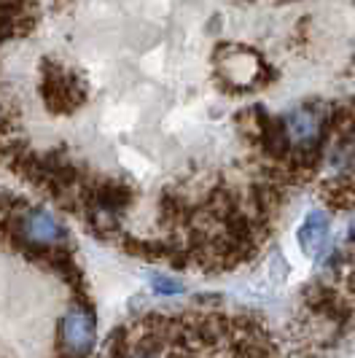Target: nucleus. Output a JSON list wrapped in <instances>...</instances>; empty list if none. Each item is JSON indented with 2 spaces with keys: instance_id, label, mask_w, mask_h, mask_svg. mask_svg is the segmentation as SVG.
Instances as JSON below:
<instances>
[{
  "instance_id": "4",
  "label": "nucleus",
  "mask_w": 355,
  "mask_h": 358,
  "mask_svg": "<svg viewBox=\"0 0 355 358\" xmlns=\"http://www.w3.org/2000/svg\"><path fill=\"white\" fill-rule=\"evenodd\" d=\"M328 213H323V210H310L307 218H304V224L299 227V245H302V251L307 256H318L320 248L326 245V240H328Z\"/></svg>"
},
{
  "instance_id": "6",
  "label": "nucleus",
  "mask_w": 355,
  "mask_h": 358,
  "mask_svg": "<svg viewBox=\"0 0 355 358\" xmlns=\"http://www.w3.org/2000/svg\"><path fill=\"white\" fill-rule=\"evenodd\" d=\"M350 240L355 243V218H353V224H350Z\"/></svg>"
},
{
  "instance_id": "7",
  "label": "nucleus",
  "mask_w": 355,
  "mask_h": 358,
  "mask_svg": "<svg viewBox=\"0 0 355 358\" xmlns=\"http://www.w3.org/2000/svg\"><path fill=\"white\" fill-rule=\"evenodd\" d=\"M350 286L355 288V269H353V272H350Z\"/></svg>"
},
{
  "instance_id": "5",
  "label": "nucleus",
  "mask_w": 355,
  "mask_h": 358,
  "mask_svg": "<svg viewBox=\"0 0 355 358\" xmlns=\"http://www.w3.org/2000/svg\"><path fill=\"white\" fill-rule=\"evenodd\" d=\"M151 286H154L157 294H164V296L183 291V283L175 280V278H167V275H151Z\"/></svg>"
},
{
  "instance_id": "1",
  "label": "nucleus",
  "mask_w": 355,
  "mask_h": 358,
  "mask_svg": "<svg viewBox=\"0 0 355 358\" xmlns=\"http://www.w3.org/2000/svg\"><path fill=\"white\" fill-rule=\"evenodd\" d=\"M41 94L52 113H73L75 108L87 103V81L81 78V73L71 71L54 59H46Z\"/></svg>"
},
{
  "instance_id": "2",
  "label": "nucleus",
  "mask_w": 355,
  "mask_h": 358,
  "mask_svg": "<svg viewBox=\"0 0 355 358\" xmlns=\"http://www.w3.org/2000/svg\"><path fill=\"white\" fill-rule=\"evenodd\" d=\"M59 342L68 358H84L94 345V318L84 307H73L59 323Z\"/></svg>"
},
{
  "instance_id": "3",
  "label": "nucleus",
  "mask_w": 355,
  "mask_h": 358,
  "mask_svg": "<svg viewBox=\"0 0 355 358\" xmlns=\"http://www.w3.org/2000/svg\"><path fill=\"white\" fill-rule=\"evenodd\" d=\"M19 234L27 245H36V248H49V245H59L65 243V229L62 224L54 218L49 210L43 208H30L19 215L17 221Z\"/></svg>"
}]
</instances>
